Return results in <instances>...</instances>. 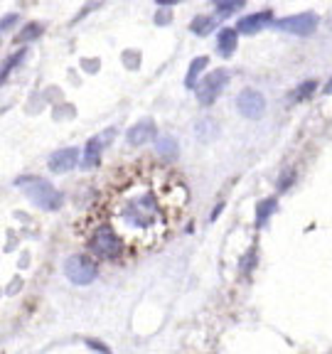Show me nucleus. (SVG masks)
I'll return each instance as SVG.
<instances>
[{
	"instance_id": "11",
	"label": "nucleus",
	"mask_w": 332,
	"mask_h": 354,
	"mask_svg": "<svg viewBox=\"0 0 332 354\" xmlns=\"http://www.w3.org/2000/svg\"><path fill=\"white\" fill-rule=\"evenodd\" d=\"M236 37H239V30H232V27H224L217 37V52L221 57H232L234 49H236Z\"/></svg>"
},
{
	"instance_id": "5",
	"label": "nucleus",
	"mask_w": 332,
	"mask_h": 354,
	"mask_svg": "<svg viewBox=\"0 0 332 354\" xmlns=\"http://www.w3.org/2000/svg\"><path fill=\"white\" fill-rule=\"evenodd\" d=\"M227 82H229V71L227 69H214L212 74H207V77L197 84V101L202 104V106H210L212 101H214L217 96L224 91Z\"/></svg>"
},
{
	"instance_id": "22",
	"label": "nucleus",
	"mask_w": 332,
	"mask_h": 354,
	"mask_svg": "<svg viewBox=\"0 0 332 354\" xmlns=\"http://www.w3.org/2000/svg\"><path fill=\"white\" fill-rule=\"evenodd\" d=\"M15 20H18V15H8V18L3 20V30H8V27H10V25L15 23Z\"/></svg>"
},
{
	"instance_id": "9",
	"label": "nucleus",
	"mask_w": 332,
	"mask_h": 354,
	"mask_svg": "<svg viewBox=\"0 0 332 354\" xmlns=\"http://www.w3.org/2000/svg\"><path fill=\"white\" fill-rule=\"evenodd\" d=\"M151 138H155V123H153L151 118H143V121H138V123L131 126L129 133H126V141H129V145H143V143H148Z\"/></svg>"
},
{
	"instance_id": "20",
	"label": "nucleus",
	"mask_w": 332,
	"mask_h": 354,
	"mask_svg": "<svg viewBox=\"0 0 332 354\" xmlns=\"http://www.w3.org/2000/svg\"><path fill=\"white\" fill-rule=\"evenodd\" d=\"M40 32H42L40 25H27V27H25L23 32L18 35V40H20V42H27V40H32V37L40 35Z\"/></svg>"
},
{
	"instance_id": "3",
	"label": "nucleus",
	"mask_w": 332,
	"mask_h": 354,
	"mask_svg": "<svg viewBox=\"0 0 332 354\" xmlns=\"http://www.w3.org/2000/svg\"><path fill=\"white\" fill-rule=\"evenodd\" d=\"M89 246H91L93 256H99V259H116V256L123 251L126 244H123V239L116 234V231L111 229L109 224H101L99 229L91 234Z\"/></svg>"
},
{
	"instance_id": "2",
	"label": "nucleus",
	"mask_w": 332,
	"mask_h": 354,
	"mask_svg": "<svg viewBox=\"0 0 332 354\" xmlns=\"http://www.w3.org/2000/svg\"><path fill=\"white\" fill-rule=\"evenodd\" d=\"M15 185L27 195L30 202H35L45 212H54V209H59L62 202H65L62 200V192L54 189L52 185L47 182V180H42V177H20Z\"/></svg>"
},
{
	"instance_id": "17",
	"label": "nucleus",
	"mask_w": 332,
	"mask_h": 354,
	"mask_svg": "<svg viewBox=\"0 0 332 354\" xmlns=\"http://www.w3.org/2000/svg\"><path fill=\"white\" fill-rule=\"evenodd\" d=\"M318 88V82L315 79H310V82H303L300 86L293 91V101H305L308 96H313V91Z\"/></svg>"
},
{
	"instance_id": "12",
	"label": "nucleus",
	"mask_w": 332,
	"mask_h": 354,
	"mask_svg": "<svg viewBox=\"0 0 332 354\" xmlns=\"http://www.w3.org/2000/svg\"><path fill=\"white\" fill-rule=\"evenodd\" d=\"M101 148H104V136L99 138H93V141H89L87 145V153H84V160H82V167H93L96 163H99L101 158Z\"/></svg>"
},
{
	"instance_id": "18",
	"label": "nucleus",
	"mask_w": 332,
	"mask_h": 354,
	"mask_svg": "<svg viewBox=\"0 0 332 354\" xmlns=\"http://www.w3.org/2000/svg\"><path fill=\"white\" fill-rule=\"evenodd\" d=\"M157 153H160V155H168V158H173V155L177 153L175 141H173V138H160V141H157Z\"/></svg>"
},
{
	"instance_id": "14",
	"label": "nucleus",
	"mask_w": 332,
	"mask_h": 354,
	"mask_svg": "<svg viewBox=\"0 0 332 354\" xmlns=\"http://www.w3.org/2000/svg\"><path fill=\"white\" fill-rule=\"evenodd\" d=\"M214 27H217V20L207 18V15H199V18H195L192 25H190V30H192L195 35H210Z\"/></svg>"
},
{
	"instance_id": "19",
	"label": "nucleus",
	"mask_w": 332,
	"mask_h": 354,
	"mask_svg": "<svg viewBox=\"0 0 332 354\" xmlns=\"http://www.w3.org/2000/svg\"><path fill=\"white\" fill-rule=\"evenodd\" d=\"M27 54V49H20L18 54H12V57H8V62H5V67H3V79H8V74H10V69L12 67H18L20 64V59Z\"/></svg>"
},
{
	"instance_id": "6",
	"label": "nucleus",
	"mask_w": 332,
	"mask_h": 354,
	"mask_svg": "<svg viewBox=\"0 0 332 354\" xmlns=\"http://www.w3.org/2000/svg\"><path fill=\"white\" fill-rule=\"evenodd\" d=\"M276 27L280 32H291L298 37H308L318 27V15L315 12H300V15H288L283 20H276Z\"/></svg>"
},
{
	"instance_id": "16",
	"label": "nucleus",
	"mask_w": 332,
	"mask_h": 354,
	"mask_svg": "<svg viewBox=\"0 0 332 354\" xmlns=\"http://www.w3.org/2000/svg\"><path fill=\"white\" fill-rule=\"evenodd\" d=\"M276 209V200H263L261 204L256 206V224L263 226L266 224V219L271 217V212Z\"/></svg>"
},
{
	"instance_id": "21",
	"label": "nucleus",
	"mask_w": 332,
	"mask_h": 354,
	"mask_svg": "<svg viewBox=\"0 0 332 354\" xmlns=\"http://www.w3.org/2000/svg\"><path fill=\"white\" fill-rule=\"evenodd\" d=\"M87 344H89V347H93V349H99L101 354H109V347H104L101 342H93V340H89Z\"/></svg>"
},
{
	"instance_id": "13",
	"label": "nucleus",
	"mask_w": 332,
	"mask_h": 354,
	"mask_svg": "<svg viewBox=\"0 0 332 354\" xmlns=\"http://www.w3.org/2000/svg\"><path fill=\"white\" fill-rule=\"evenodd\" d=\"M204 67H207V57H197L192 64H190V69H187V79H185L187 88L197 86V84H199V71H202Z\"/></svg>"
},
{
	"instance_id": "8",
	"label": "nucleus",
	"mask_w": 332,
	"mask_h": 354,
	"mask_svg": "<svg viewBox=\"0 0 332 354\" xmlns=\"http://www.w3.org/2000/svg\"><path fill=\"white\" fill-rule=\"evenodd\" d=\"M79 165V150L76 148H62L49 158V170L52 172H69Z\"/></svg>"
},
{
	"instance_id": "7",
	"label": "nucleus",
	"mask_w": 332,
	"mask_h": 354,
	"mask_svg": "<svg viewBox=\"0 0 332 354\" xmlns=\"http://www.w3.org/2000/svg\"><path fill=\"white\" fill-rule=\"evenodd\" d=\"M236 108H239V113L244 118L256 121L266 111V99H263V94L256 91V88H244L239 94V99H236Z\"/></svg>"
},
{
	"instance_id": "10",
	"label": "nucleus",
	"mask_w": 332,
	"mask_h": 354,
	"mask_svg": "<svg viewBox=\"0 0 332 354\" xmlns=\"http://www.w3.org/2000/svg\"><path fill=\"white\" fill-rule=\"evenodd\" d=\"M271 20H274L271 10L254 12V15H246V18H241L239 25H236V30H239V32H244V35H254V32L263 30L266 25H271Z\"/></svg>"
},
{
	"instance_id": "23",
	"label": "nucleus",
	"mask_w": 332,
	"mask_h": 354,
	"mask_svg": "<svg viewBox=\"0 0 332 354\" xmlns=\"http://www.w3.org/2000/svg\"><path fill=\"white\" fill-rule=\"evenodd\" d=\"M175 3H182V0H157V5H175Z\"/></svg>"
},
{
	"instance_id": "15",
	"label": "nucleus",
	"mask_w": 332,
	"mask_h": 354,
	"mask_svg": "<svg viewBox=\"0 0 332 354\" xmlns=\"http://www.w3.org/2000/svg\"><path fill=\"white\" fill-rule=\"evenodd\" d=\"M244 3L246 0H214V8L219 15H232V12L239 10Z\"/></svg>"
},
{
	"instance_id": "1",
	"label": "nucleus",
	"mask_w": 332,
	"mask_h": 354,
	"mask_svg": "<svg viewBox=\"0 0 332 354\" xmlns=\"http://www.w3.org/2000/svg\"><path fill=\"white\" fill-rule=\"evenodd\" d=\"M185 202L187 189L177 175L160 167L131 172L106 195V224L126 246L155 248L168 239Z\"/></svg>"
},
{
	"instance_id": "24",
	"label": "nucleus",
	"mask_w": 332,
	"mask_h": 354,
	"mask_svg": "<svg viewBox=\"0 0 332 354\" xmlns=\"http://www.w3.org/2000/svg\"><path fill=\"white\" fill-rule=\"evenodd\" d=\"M325 94H332V77H330V82L325 84Z\"/></svg>"
},
{
	"instance_id": "4",
	"label": "nucleus",
	"mask_w": 332,
	"mask_h": 354,
	"mask_svg": "<svg viewBox=\"0 0 332 354\" xmlns=\"http://www.w3.org/2000/svg\"><path fill=\"white\" fill-rule=\"evenodd\" d=\"M65 273L76 285H89L96 281V266L89 256H69L65 261Z\"/></svg>"
}]
</instances>
